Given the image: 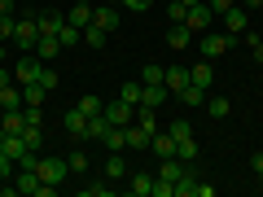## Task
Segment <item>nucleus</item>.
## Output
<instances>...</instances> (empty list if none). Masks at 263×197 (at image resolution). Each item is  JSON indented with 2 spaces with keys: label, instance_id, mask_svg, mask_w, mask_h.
<instances>
[{
  "label": "nucleus",
  "instance_id": "1",
  "mask_svg": "<svg viewBox=\"0 0 263 197\" xmlns=\"http://www.w3.org/2000/svg\"><path fill=\"white\" fill-rule=\"evenodd\" d=\"M211 193H215V188L202 184V180H197V171H193V162H189L184 175L176 180V197H211Z\"/></svg>",
  "mask_w": 263,
  "mask_h": 197
},
{
  "label": "nucleus",
  "instance_id": "2",
  "mask_svg": "<svg viewBox=\"0 0 263 197\" xmlns=\"http://www.w3.org/2000/svg\"><path fill=\"white\" fill-rule=\"evenodd\" d=\"M44 66H48V62H40L35 53H22V57H18V66H13V79H18V84H40Z\"/></svg>",
  "mask_w": 263,
  "mask_h": 197
},
{
  "label": "nucleus",
  "instance_id": "3",
  "mask_svg": "<svg viewBox=\"0 0 263 197\" xmlns=\"http://www.w3.org/2000/svg\"><path fill=\"white\" fill-rule=\"evenodd\" d=\"M13 40L22 44V53H35V44H40V22H35V18H18V22H13Z\"/></svg>",
  "mask_w": 263,
  "mask_h": 197
},
{
  "label": "nucleus",
  "instance_id": "4",
  "mask_svg": "<svg viewBox=\"0 0 263 197\" xmlns=\"http://www.w3.org/2000/svg\"><path fill=\"white\" fill-rule=\"evenodd\" d=\"M35 171H40V180H44V184H62V180L70 175V167H66L62 158H48V153L35 162Z\"/></svg>",
  "mask_w": 263,
  "mask_h": 197
},
{
  "label": "nucleus",
  "instance_id": "5",
  "mask_svg": "<svg viewBox=\"0 0 263 197\" xmlns=\"http://www.w3.org/2000/svg\"><path fill=\"white\" fill-rule=\"evenodd\" d=\"M40 184H44V180H40V171H35V167H18V175H13V193L35 197V193H40Z\"/></svg>",
  "mask_w": 263,
  "mask_h": 197
},
{
  "label": "nucleus",
  "instance_id": "6",
  "mask_svg": "<svg viewBox=\"0 0 263 197\" xmlns=\"http://www.w3.org/2000/svg\"><path fill=\"white\" fill-rule=\"evenodd\" d=\"M211 18H215V13H211V5L202 0V5H193V9L184 13V27L193 31V35H202V31H211Z\"/></svg>",
  "mask_w": 263,
  "mask_h": 197
},
{
  "label": "nucleus",
  "instance_id": "7",
  "mask_svg": "<svg viewBox=\"0 0 263 197\" xmlns=\"http://www.w3.org/2000/svg\"><path fill=\"white\" fill-rule=\"evenodd\" d=\"M202 57H206V62H215V57H224L228 53V35H219V31H202Z\"/></svg>",
  "mask_w": 263,
  "mask_h": 197
},
{
  "label": "nucleus",
  "instance_id": "8",
  "mask_svg": "<svg viewBox=\"0 0 263 197\" xmlns=\"http://www.w3.org/2000/svg\"><path fill=\"white\" fill-rule=\"evenodd\" d=\"M105 119H110V127H127V123L136 119V105H127V101H114V105H105Z\"/></svg>",
  "mask_w": 263,
  "mask_h": 197
},
{
  "label": "nucleus",
  "instance_id": "9",
  "mask_svg": "<svg viewBox=\"0 0 263 197\" xmlns=\"http://www.w3.org/2000/svg\"><path fill=\"white\" fill-rule=\"evenodd\" d=\"M22 127H27V114L22 110H0V131L5 136H22Z\"/></svg>",
  "mask_w": 263,
  "mask_h": 197
},
{
  "label": "nucleus",
  "instance_id": "10",
  "mask_svg": "<svg viewBox=\"0 0 263 197\" xmlns=\"http://www.w3.org/2000/svg\"><path fill=\"white\" fill-rule=\"evenodd\" d=\"M62 127L70 131V136H79V141H84V131H88V114L79 110V105H75V110H66V114H62Z\"/></svg>",
  "mask_w": 263,
  "mask_h": 197
},
{
  "label": "nucleus",
  "instance_id": "11",
  "mask_svg": "<svg viewBox=\"0 0 263 197\" xmlns=\"http://www.w3.org/2000/svg\"><path fill=\"white\" fill-rule=\"evenodd\" d=\"M189 84H197V88H206V92H211V84H215V66H211L206 57H202V62H197L193 70H189Z\"/></svg>",
  "mask_w": 263,
  "mask_h": 197
},
{
  "label": "nucleus",
  "instance_id": "12",
  "mask_svg": "<svg viewBox=\"0 0 263 197\" xmlns=\"http://www.w3.org/2000/svg\"><path fill=\"white\" fill-rule=\"evenodd\" d=\"M167 96H171V88H167V84H145L141 105H149V110H162V105H167Z\"/></svg>",
  "mask_w": 263,
  "mask_h": 197
},
{
  "label": "nucleus",
  "instance_id": "13",
  "mask_svg": "<svg viewBox=\"0 0 263 197\" xmlns=\"http://www.w3.org/2000/svg\"><path fill=\"white\" fill-rule=\"evenodd\" d=\"M127 149H149V141H154V131H145L141 123H127Z\"/></svg>",
  "mask_w": 263,
  "mask_h": 197
},
{
  "label": "nucleus",
  "instance_id": "14",
  "mask_svg": "<svg viewBox=\"0 0 263 197\" xmlns=\"http://www.w3.org/2000/svg\"><path fill=\"white\" fill-rule=\"evenodd\" d=\"M105 180H127V158H123V149H114L110 158H105Z\"/></svg>",
  "mask_w": 263,
  "mask_h": 197
},
{
  "label": "nucleus",
  "instance_id": "15",
  "mask_svg": "<svg viewBox=\"0 0 263 197\" xmlns=\"http://www.w3.org/2000/svg\"><path fill=\"white\" fill-rule=\"evenodd\" d=\"M180 105H189V110H197V105H202V101H206V88H197V84H184V88H180Z\"/></svg>",
  "mask_w": 263,
  "mask_h": 197
},
{
  "label": "nucleus",
  "instance_id": "16",
  "mask_svg": "<svg viewBox=\"0 0 263 197\" xmlns=\"http://www.w3.org/2000/svg\"><path fill=\"white\" fill-rule=\"evenodd\" d=\"M57 53H62V40H57V35H40V44H35V57H40V62H53Z\"/></svg>",
  "mask_w": 263,
  "mask_h": 197
},
{
  "label": "nucleus",
  "instance_id": "17",
  "mask_svg": "<svg viewBox=\"0 0 263 197\" xmlns=\"http://www.w3.org/2000/svg\"><path fill=\"white\" fill-rule=\"evenodd\" d=\"M224 27L233 31V35H246V27H250V22H246V9H241V5H233V9L224 13Z\"/></svg>",
  "mask_w": 263,
  "mask_h": 197
},
{
  "label": "nucleus",
  "instance_id": "18",
  "mask_svg": "<svg viewBox=\"0 0 263 197\" xmlns=\"http://www.w3.org/2000/svg\"><path fill=\"white\" fill-rule=\"evenodd\" d=\"M66 22H70V27H79V31H84L88 22H92V5H70V9H66Z\"/></svg>",
  "mask_w": 263,
  "mask_h": 197
},
{
  "label": "nucleus",
  "instance_id": "19",
  "mask_svg": "<svg viewBox=\"0 0 263 197\" xmlns=\"http://www.w3.org/2000/svg\"><path fill=\"white\" fill-rule=\"evenodd\" d=\"M0 110H22V84L0 88Z\"/></svg>",
  "mask_w": 263,
  "mask_h": 197
},
{
  "label": "nucleus",
  "instance_id": "20",
  "mask_svg": "<svg viewBox=\"0 0 263 197\" xmlns=\"http://www.w3.org/2000/svg\"><path fill=\"white\" fill-rule=\"evenodd\" d=\"M141 96H145V84H141V79H127V84L119 88V101H127V105H141Z\"/></svg>",
  "mask_w": 263,
  "mask_h": 197
},
{
  "label": "nucleus",
  "instance_id": "21",
  "mask_svg": "<svg viewBox=\"0 0 263 197\" xmlns=\"http://www.w3.org/2000/svg\"><path fill=\"white\" fill-rule=\"evenodd\" d=\"M35 22H40V35H57V31H62V22H66V18H62V13H57V9H48V13H40Z\"/></svg>",
  "mask_w": 263,
  "mask_h": 197
},
{
  "label": "nucleus",
  "instance_id": "22",
  "mask_svg": "<svg viewBox=\"0 0 263 197\" xmlns=\"http://www.w3.org/2000/svg\"><path fill=\"white\" fill-rule=\"evenodd\" d=\"M189 40H193V31H189L184 22H171V31H167V44H171V48H189Z\"/></svg>",
  "mask_w": 263,
  "mask_h": 197
},
{
  "label": "nucleus",
  "instance_id": "23",
  "mask_svg": "<svg viewBox=\"0 0 263 197\" xmlns=\"http://www.w3.org/2000/svg\"><path fill=\"white\" fill-rule=\"evenodd\" d=\"M105 131H110V119H105V114H92V119H88V131H84V141H101Z\"/></svg>",
  "mask_w": 263,
  "mask_h": 197
},
{
  "label": "nucleus",
  "instance_id": "24",
  "mask_svg": "<svg viewBox=\"0 0 263 197\" xmlns=\"http://www.w3.org/2000/svg\"><path fill=\"white\" fill-rule=\"evenodd\" d=\"M162 84H167V88H171V96H176L180 88L189 84V70H184V66H167V79H162Z\"/></svg>",
  "mask_w": 263,
  "mask_h": 197
},
{
  "label": "nucleus",
  "instance_id": "25",
  "mask_svg": "<svg viewBox=\"0 0 263 197\" xmlns=\"http://www.w3.org/2000/svg\"><path fill=\"white\" fill-rule=\"evenodd\" d=\"M119 18H123L119 9H92V22H97L101 31H114V27H119Z\"/></svg>",
  "mask_w": 263,
  "mask_h": 197
},
{
  "label": "nucleus",
  "instance_id": "26",
  "mask_svg": "<svg viewBox=\"0 0 263 197\" xmlns=\"http://www.w3.org/2000/svg\"><path fill=\"white\" fill-rule=\"evenodd\" d=\"M132 197H154V175H132Z\"/></svg>",
  "mask_w": 263,
  "mask_h": 197
},
{
  "label": "nucleus",
  "instance_id": "27",
  "mask_svg": "<svg viewBox=\"0 0 263 197\" xmlns=\"http://www.w3.org/2000/svg\"><path fill=\"white\" fill-rule=\"evenodd\" d=\"M44 88H40V84H22V105H35V110H40V105H44Z\"/></svg>",
  "mask_w": 263,
  "mask_h": 197
},
{
  "label": "nucleus",
  "instance_id": "28",
  "mask_svg": "<svg viewBox=\"0 0 263 197\" xmlns=\"http://www.w3.org/2000/svg\"><path fill=\"white\" fill-rule=\"evenodd\" d=\"M22 141H27V149H44V131H40V123H27V127H22Z\"/></svg>",
  "mask_w": 263,
  "mask_h": 197
},
{
  "label": "nucleus",
  "instance_id": "29",
  "mask_svg": "<svg viewBox=\"0 0 263 197\" xmlns=\"http://www.w3.org/2000/svg\"><path fill=\"white\" fill-rule=\"evenodd\" d=\"M101 145H105V149H127V131H123V127H110V131L101 136Z\"/></svg>",
  "mask_w": 263,
  "mask_h": 197
},
{
  "label": "nucleus",
  "instance_id": "30",
  "mask_svg": "<svg viewBox=\"0 0 263 197\" xmlns=\"http://www.w3.org/2000/svg\"><path fill=\"white\" fill-rule=\"evenodd\" d=\"M57 40H62V48H70V44H84V31H79V27H70V22H62Z\"/></svg>",
  "mask_w": 263,
  "mask_h": 197
},
{
  "label": "nucleus",
  "instance_id": "31",
  "mask_svg": "<svg viewBox=\"0 0 263 197\" xmlns=\"http://www.w3.org/2000/svg\"><path fill=\"white\" fill-rule=\"evenodd\" d=\"M167 131L176 136V145H180V141H189V136H193V123H189V119H171Z\"/></svg>",
  "mask_w": 263,
  "mask_h": 197
},
{
  "label": "nucleus",
  "instance_id": "32",
  "mask_svg": "<svg viewBox=\"0 0 263 197\" xmlns=\"http://www.w3.org/2000/svg\"><path fill=\"white\" fill-rule=\"evenodd\" d=\"M105 35H110V31H101L97 22H88V27H84V44H92V48H105Z\"/></svg>",
  "mask_w": 263,
  "mask_h": 197
},
{
  "label": "nucleus",
  "instance_id": "33",
  "mask_svg": "<svg viewBox=\"0 0 263 197\" xmlns=\"http://www.w3.org/2000/svg\"><path fill=\"white\" fill-rule=\"evenodd\" d=\"M228 110H233L228 96H211V101H206V114H211V119H228Z\"/></svg>",
  "mask_w": 263,
  "mask_h": 197
},
{
  "label": "nucleus",
  "instance_id": "34",
  "mask_svg": "<svg viewBox=\"0 0 263 197\" xmlns=\"http://www.w3.org/2000/svg\"><path fill=\"white\" fill-rule=\"evenodd\" d=\"M197 153H202V145H197L193 136H189V141H180V145H176V158H184V162H193Z\"/></svg>",
  "mask_w": 263,
  "mask_h": 197
},
{
  "label": "nucleus",
  "instance_id": "35",
  "mask_svg": "<svg viewBox=\"0 0 263 197\" xmlns=\"http://www.w3.org/2000/svg\"><path fill=\"white\" fill-rule=\"evenodd\" d=\"M5 153H9V158L18 162L22 153H27V141H22V136H5Z\"/></svg>",
  "mask_w": 263,
  "mask_h": 197
},
{
  "label": "nucleus",
  "instance_id": "36",
  "mask_svg": "<svg viewBox=\"0 0 263 197\" xmlns=\"http://www.w3.org/2000/svg\"><path fill=\"white\" fill-rule=\"evenodd\" d=\"M79 110L92 119V114H105V105H101V96H79Z\"/></svg>",
  "mask_w": 263,
  "mask_h": 197
},
{
  "label": "nucleus",
  "instance_id": "37",
  "mask_svg": "<svg viewBox=\"0 0 263 197\" xmlns=\"http://www.w3.org/2000/svg\"><path fill=\"white\" fill-rule=\"evenodd\" d=\"M162 79H167L162 66H145V70H141V84H162Z\"/></svg>",
  "mask_w": 263,
  "mask_h": 197
},
{
  "label": "nucleus",
  "instance_id": "38",
  "mask_svg": "<svg viewBox=\"0 0 263 197\" xmlns=\"http://www.w3.org/2000/svg\"><path fill=\"white\" fill-rule=\"evenodd\" d=\"M184 13H189L184 0H171V5H167V18H171V22H184Z\"/></svg>",
  "mask_w": 263,
  "mask_h": 197
},
{
  "label": "nucleus",
  "instance_id": "39",
  "mask_svg": "<svg viewBox=\"0 0 263 197\" xmlns=\"http://www.w3.org/2000/svg\"><path fill=\"white\" fill-rule=\"evenodd\" d=\"M66 167H70V171H88V153H84V149H75L70 158H66Z\"/></svg>",
  "mask_w": 263,
  "mask_h": 197
},
{
  "label": "nucleus",
  "instance_id": "40",
  "mask_svg": "<svg viewBox=\"0 0 263 197\" xmlns=\"http://www.w3.org/2000/svg\"><path fill=\"white\" fill-rule=\"evenodd\" d=\"M119 9H132V13H145V9H154V0H119Z\"/></svg>",
  "mask_w": 263,
  "mask_h": 197
},
{
  "label": "nucleus",
  "instance_id": "41",
  "mask_svg": "<svg viewBox=\"0 0 263 197\" xmlns=\"http://www.w3.org/2000/svg\"><path fill=\"white\" fill-rule=\"evenodd\" d=\"M40 88H44V92H53V88H57V70H53V66H44V75H40Z\"/></svg>",
  "mask_w": 263,
  "mask_h": 197
},
{
  "label": "nucleus",
  "instance_id": "42",
  "mask_svg": "<svg viewBox=\"0 0 263 197\" xmlns=\"http://www.w3.org/2000/svg\"><path fill=\"white\" fill-rule=\"evenodd\" d=\"M5 40H13V13L0 18V44H5Z\"/></svg>",
  "mask_w": 263,
  "mask_h": 197
},
{
  "label": "nucleus",
  "instance_id": "43",
  "mask_svg": "<svg viewBox=\"0 0 263 197\" xmlns=\"http://www.w3.org/2000/svg\"><path fill=\"white\" fill-rule=\"evenodd\" d=\"M84 197H110V184H84Z\"/></svg>",
  "mask_w": 263,
  "mask_h": 197
},
{
  "label": "nucleus",
  "instance_id": "44",
  "mask_svg": "<svg viewBox=\"0 0 263 197\" xmlns=\"http://www.w3.org/2000/svg\"><path fill=\"white\" fill-rule=\"evenodd\" d=\"M206 5H211V13H228V9L237 5V0H206Z\"/></svg>",
  "mask_w": 263,
  "mask_h": 197
},
{
  "label": "nucleus",
  "instance_id": "45",
  "mask_svg": "<svg viewBox=\"0 0 263 197\" xmlns=\"http://www.w3.org/2000/svg\"><path fill=\"white\" fill-rule=\"evenodd\" d=\"M5 175H13V158H9L5 149H0V180H5Z\"/></svg>",
  "mask_w": 263,
  "mask_h": 197
},
{
  "label": "nucleus",
  "instance_id": "46",
  "mask_svg": "<svg viewBox=\"0 0 263 197\" xmlns=\"http://www.w3.org/2000/svg\"><path fill=\"white\" fill-rule=\"evenodd\" d=\"M250 53H254V62L263 66V40H259V35H250Z\"/></svg>",
  "mask_w": 263,
  "mask_h": 197
},
{
  "label": "nucleus",
  "instance_id": "47",
  "mask_svg": "<svg viewBox=\"0 0 263 197\" xmlns=\"http://www.w3.org/2000/svg\"><path fill=\"white\" fill-rule=\"evenodd\" d=\"M9 84H18V79H13V70H5V66H0V88H9Z\"/></svg>",
  "mask_w": 263,
  "mask_h": 197
},
{
  "label": "nucleus",
  "instance_id": "48",
  "mask_svg": "<svg viewBox=\"0 0 263 197\" xmlns=\"http://www.w3.org/2000/svg\"><path fill=\"white\" fill-rule=\"evenodd\" d=\"M250 167H254V171L263 175V153H254V158H250Z\"/></svg>",
  "mask_w": 263,
  "mask_h": 197
},
{
  "label": "nucleus",
  "instance_id": "49",
  "mask_svg": "<svg viewBox=\"0 0 263 197\" xmlns=\"http://www.w3.org/2000/svg\"><path fill=\"white\" fill-rule=\"evenodd\" d=\"M5 13H13V0H0V18H5Z\"/></svg>",
  "mask_w": 263,
  "mask_h": 197
},
{
  "label": "nucleus",
  "instance_id": "50",
  "mask_svg": "<svg viewBox=\"0 0 263 197\" xmlns=\"http://www.w3.org/2000/svg\"><path fill=\"white\" fill-rule=\"evenodd\" d=\"M237 5H241V9H259V0H237Z\"/></svg>",
  "mask_w": 263,
  "mask_h": 197
},
{
  "label": "nucleus",
  "instance_id": "51",
  "mask_svg": "<svg viewBox=\"0 0 263 197\" xmlns=\"http://www.w3.org/2000/svg\"><path fill=\"white\" fill-rule=\"evenodd\" d=\"M184 5H189V9H193V5H202V0H184Z\"/></svg>",
  "mask_w": 263,
  "mask_h": 197
},
{
  "label": "nucleus",
  "instance_id": "52",
  "mask_svg": "<svg viewBox=\"0 0 263 197\" xmlns=\"http://www.w3.org/2000/svg\"><path fill=\"white\" fill-rule=\"evenodd\" d=\"M75 5H92V0H75Z\"/></svg>",
  "mask_w": 263,
  "mask_h": 197
},
{
  "label": "nucleus",
  "instance_id": "53",
  "mask_svg": "<svg viewBox=\"0 0 263 197\" xmlns=\"http://www.w3.org/2000/svg\"><path fill=\"white\" fill-rule=\"evenodd\" d=\"M0 62H5V44H0Z\"/></svg>",
  "mask_w": 263,
  "mask_h": 197
},
{
  "label": "nucleus",
  "instance_id": "54",
  "mask_svg": "<svg viewBox=\"0 0 263 197\" xmlns=\"http://www.w3.org/2000/svg\"><path fill=\"white\" fill-rule=\"evenodd\" d=\"M259 9H263V0H259Z\"/></svg>",
  "mask_w": 263,
  "mask_h": 197
},
{
  "label": "nucleus",
  "instance_id": "55",
  "mask_svg": "<svg viewBox=\"0 0 263 197\" xmlns=\"http://www.w3.org/2000/svg\"><path fill=\"white\" fill-rule=\"evenodd\" d=\"M0 193H5V188H0Z\"/></svg>",
  "mask_w": 263,
  "mask_h": 197
}]
</instances>
